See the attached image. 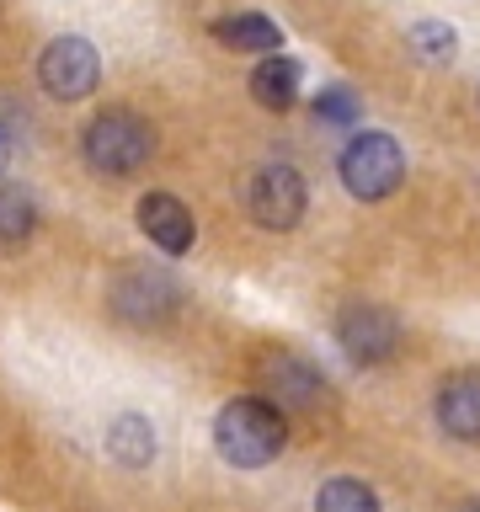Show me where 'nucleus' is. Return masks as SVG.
Masks as SVG:
<instances>
[{"instance_id": "1", "label": "nucleus", "mask_w": 480, "mask_h": 512, "mask_svg": "<svg viewBox=\"0 0 480 512\" xmlns=\"http://www.w3.org/2000/svg\"><path fill=\"white\" fill-rule=\"evenodd\" d=\"M283 438H288V422L267 395H235L214 416V448L235 470H262V464H272L283 454Z\"/></svg>"}, {"instance_id": "2", "label": "nucleus", "mask_w": 480, "mask_h": 512, "mask_svg": "<svg viewBox=\"0 0 480 512\" xmlns=\"http://www.w3.org/2000/svg\"><path fill=\"white\" fill-rule=\"evenodd\" d=\"M80 150H86V166L96 176H134L144 160H150L155 134H150V123H144L139 112L112 107V112H102V118H91Z\"/></svg>"}, {"instance_id": "3", "label": "nucleus", "mask_w": 480, "mask_h": 512, "mask_svg": "<svg viewBox=\"0 0 480 512\" xmlns=\"http://www.w3.org/2000/svg\"><path fill=\"white\" fill-rule=\"evenodd\" d=\"M336 171H342V187L358 203H379V198H390L400 187V176H406V150H400L390 134H379V128H363V134L342 150Z\"/></svg>"}, {"instance_id": "4", "label": "nucleus", "mask_w": 480, "mask_h": 512, "mask_svg": "<svg viewBox=\"0 0 480 512\" xmlns=\"http://www.w3.org/2000/svg\"><path fill=\"white\" fill-rule=\"evenodd\" d=\"M38 80L54 102H86L96 91V80H102V59H96V48L86 38L64 32V38H54L38 54Z\"/></svg>"}, {"instance_id": "5", "label": "nucleus", "mask_w": 480, "mask_h": 512, "mask_svg": "<svg viewBox=\"0 0 480 512\" xmlns=\"http://www.w3.org/2000/svg\"><path fill=\"white\" fill-rule=\"evenodd\" d=\"M107 299H112V315L128 320V326H160L176 310V283L166 272H150V267H123L112 278Z\"/></svg>"}, {"instance_id": "6", "label": "nucleus", "mask_w": 480, "mask_h": 512, "mask_svg": "<svg viewBox=\"0 0 480 512\" xmlns=\"http://www.w3.org/2000/svg\"><path fill=\"white\" fill-rule=\"evenodd\" d=\"M251 219L262 224V230H294L304 219V203H310V192H304V176L294 166H283V160H272L251 176Z\"/></svg>"}, {"instance_id": "7", "label": "nucleus", "mask_w": 480, "mask_h": 512, "mask_svg": "<svg viewBox=\"0 0 480 512\" xmlns=\"http://www.w3.org/2000/svg\"><path fill=\"white\" fill-rule=\"evenodd\" d=\"M336 342H342V352L352 363L379 368L400 352V320L384 310V304H352V310H342V320H336Z\"/></svg>"}, {"instance_id": "8", "label": "nucleus", "mask_w": 480, "mask_h": 512, "mask_svg": "<svg viewBox=\"0 0 480 512\" xmlns=\"http://www.w3.org/2000/svg\"><path fill=\"white\" fill-rule=\"evenodd\" d=\"M134 219H139L144 240H150V246H160L166 256H187L192 240H198V224H192L187 203L176 198V192H144Z\"/></svg>"}, {"instance_id": "9", "label": "nucleus", "mask_w": 480, "mask_h": 512, "mask_svg": "<svg viewBox=\"0 0 480 512\" xmlns=\"http://www.w3.org/2000/svg\"><path fill=\"white\" fill-rule=\"evenodd\" d=\"M262 379H267L272 406H278V411H304V406H315V400L326 395V379H320L304 358H294V352L267 358V374Z\"/></svg>"}, {"instance_id": "10", "label": "nucleus", "mask_w": 480, "mask_h": 512, "mask_svg": "<svg viewBox=\"0 0 480 512\" xmlns=\"http://www.w3.org/2000/svg\"><path fill=\"white\" fill-rule=\"evenodd\" d=\"M438 422L448 438L459 443H480V374L464 368L438 390Z\"/></svg>"}, {"instance_id": "11", "label": "nucleus", "mask_w": 480, "mask_h": 512, "mask_svg": "<svg viewBox=\"0 0 480 512\" xmlns=\"http://www.w3.org/2000/svg\"><path fill=\"white\" fill-rule=\"evenodd\" d=\"M299 59H288V54H267L262 64L251 70V96H256V107H267V112H288L299 102Z\"/></svg>"}, {"instance_id": "12", "label": "nucleus", "mask_w": 480, "mask_h": 512, "mask_svg": "<svg viewBox=\"0 0 480 512\" xmlns=\"http://www.w3.org/2000/svg\"><path fill=\"white\" fill-rule=\"evenodd\" d=\"M214 38H219L224 48H235V54H262V59L283 48V32H278V22H272V16H262V11L224 16V22H214Z\"/></svg>"}, {"instance_id": "13", "label": "nucleus", "mask_w": 480, "mask_h": 512, "mask_svg": "<svg viewBox=\"0 0 480 512\" xmlns=\"http://www.w3.org/2000/svg\"><path fill=\"white\" fill-rule=\"evenodd\" d=\"M107 454L123 464V470H144L155 459V427L144 422L139 411H123L107 422Z\"/></svg>"}, {"instance_id": "14", "label": "nucleus", "mask_w": 480, "mask_h": 512, "mask_svg": "<svg viewBox=\"0 0 480 512\" xmlns=\"http://www.w3.org/2000/svg\"><path fill=\"white\" fill-rule=\"evenodd\" d=\"M315 512H379V496H374V486H363V480L336 475L315 491Z\"/></svg>"}, {"instance_id": "15", "label": "nucleus", "mask_w": 480, "mask_h": 512, "mask_svg": "<svg viewBox=\"0 0 480 512\" xmlns=\"http://www.w3.org/2000/svg\"><path fill=\"white\" fill-rule=\"evenodd\" d=\"M32 198L22 187H0V246H16V240L32 235Z\"/></svg>"}, {"instance_id": "16", "label": "nucleus", "mask_w": 480, "mask_h": 512, "mask_svg": "<svg viewBox=\"0 0 480 512\" xmlns=\"http://www.w3.org/2000/svg\"><path fill=\"white\" fill-rule=\"evenodd\" d=\"M406 38H411V48H416L427 64H448V59L459 54V32L448 27V22H416Z\"/></svg>"}, {"instance_id": "17", "label": "nucleus", "mask_w": 480, "mask_h": 512, "mask_svg": "<svg viewBox=\"0 0 480 512\" xmlns=\"http://www.w3.org/2000/svg\"><path fill=\"white\" fill-rule=\"evenodd\" d=\"M315 118H320V123L347 128V123H358V118H363V107H358V96H352L347 86H326V91L315 96Z\"/></svg>"}, {"instance_id": "18", "label": "nucleus", "mask_w": 480, "mask_h": 512, "mask_svg": "<svg viewBox=\"0 0 480 512\" xmlns=\"http://www.w3.org/2000/svg\"><path fill=\"white\" fill-rule=\"evenodd\" d=\"M459 512H480V496H475V502H464V507H459Z\"/></svg>"}, {"instance_id": "19", "label": "nucleus", "mask_w": 480, "mask_h": 512, "mask_svg": "<svg viewBox=\"0 0 480 512\" xmlns=\"http://www.w3.org/2000/svg\"><path fill=\"white\" fill-rule=\"evenodd\" d=\"M0 166H6V139H0Z\"/></svg>"}]
</instances>
